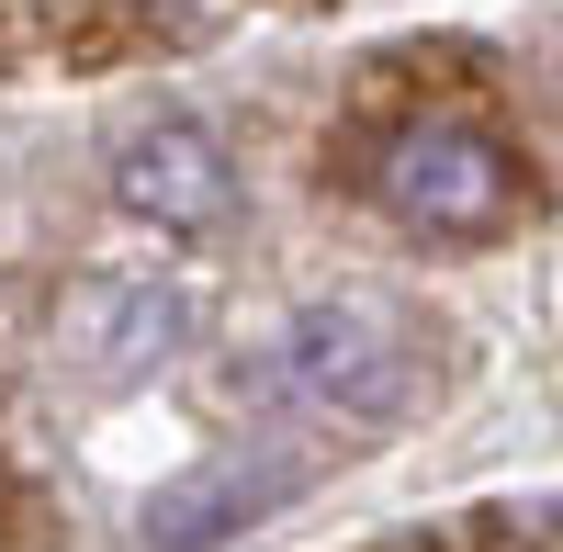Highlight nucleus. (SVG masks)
Segmentation results:
<instances>
[{"label": "nucleus", "mask_w": 563, "mask_h": 552, "mask_svg": "<svg viewBox=\"0 0 563 552\" xmlns=\"http://www.w3.org/2000/svg\"><path fill=\"white\" fill-rule=\"evenodd\" d=\"M361 192L384 203L406 238L474 249V238H507V225L530 214V169H519V147H507L496 124H474V113H417V124H395L384 147H372Z\"/></svg>", "instance_id": "f257e3e1"}, {"label": "nucleus", "mask_w": 563, "mask_h": 552, "mask_svg": "<svg viewBox=\"0 0 563 552\" xmlns=\"http://www.w3.org/2000/svg\"><path fill=\"white\" fill-rule=\"evenodd\" d=\"M282 406H305V418H339V429H384L406 418L417 395H429V339L406 328L395 305H305L294 328L271 339V373H260Z\"/></svg>", "instance_id": "f03ea898"}, {"label": "nucleus", "mask_w": 563, "mask_h": 552, "mask_svg": "<svg viewBox=\"0 0 563 552\" xmlns=\"http://www.w3.org/2000/svg\"><path fill=\"white\" fill-rule=\"evenodd\" d=\"M113 203L135 225H158V238H214V225L238 214V158H225L203 124L158 113V124H135L113 147Z\"/></svg>", "instance_id": "7ed1b4c3"}, {"label": "nucleus", "mask_w": 563, "mask_h": 552, "mask_svg": "<svg viewBox=\"0 0 563 552\" xmlns=\"http://www.w3.org/2000/svg\"><path fill=\"white\" fill-rule=\"evenodd\" d=\"M305 474H316V463H282V451H214V463L169 474V485L147 496V519H135V530H147V552H214V541H238L249 519L294 508Z\"/></svg>", "instance_id": "20e7f679"}, {"label": "nucleus", "mask_w": 563, "mask_h": 552, "mask_svg": "<svg viewBox=\"0 0 563 552\" xmlns=\"http://www.w3.org/2000/svg\"><path fill=\"white\" fill-rule=\"evenodd\" d=\"M68 328L90 350V373L102 384H135V373H158V361L180 350V328H192V294L158 283V271H135V283H90L68 305Z\"/></svg>", "instance_id": "39448f33"}]
</instances>
